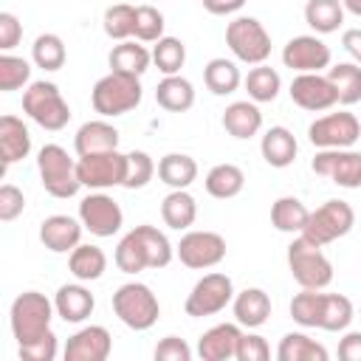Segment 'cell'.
<instances>
[{"instance_id":"cell-1","label":"cell","mask_w":361,"mask_h":361,"mask_svg":"<svg viewBox=\"0 0 361 361\" xmlns=\"http://www.w3.org/2000/svg\"><path fill=\"white\" fill-rule=\"evenodd\" d=\"M172 257H175V248H172L169 237L161 228L144 223V226L130 228L118 240L113 259L121 274H141L147 268H166L172 262Z\"/></svg>"},{"instance_id":"cell-2","label":"cell","mask_w":361,"mask_h":361,"mask_svg":"<svg viewBox=\"0 0 361 361\" xmlns=\"http://www.w3.org/2000/svg\"><path fill=\"white\" fill-rule=\"evenodd\" d=\"M141 79L138 76H127V73H104L93 90H90V104L102 118H116L124 116L130 110H135L141 104Z\"/></svg>"},{"instance_id":"cell-3","label":"cell","mask_w":361,"mask_h":361,"mask_svg":"<svg viewBox=\"0 0 361 361\" xmlns=\"http://www.w3.org/2000/svg\"><path fill=\"white\" fill-rule=\"evenodd\" d=\"M54 313H56V307L45 293L23 290L11 302V310H8V322H11V333H14L17 344H28V341L51 333Z\"/></svg>"},{"instance_id":"cell-4","label":"cell","mask_w":361,"mask_h":361,"mask_svg":"<svg viewBox=\"0 0 361 361\" xmlns=\"http://www.w3.org/2000/svg\"><path fill=\"white\" fill-rule=\"evenodd\" d=\"M23 113L48 133H59L71 121V107L54 82H31L23 90Z\"/></svg>"},{"instance_id":"cell-5","label":"cell","mask_w":361,"mask_h":361,"mask_svg":"<svg viewBox=\"0 0 361 361\" xmlns=\"http://www.w3.org/2000/svg\"><path fill=\"white\" fill-rule=\"evenodd\" d=\"M113 313L118 316L121 324H127L130 330H149L158 316H161V305L158 296L152 293L149 285L144 282H124L116 288L113 293Z\"/></svg>"},{"instance_id":"cell-6","label":"cell","mask_w":361,"mask_h":361,"mask_svg":"<svg viewBox=\"0 0 361 361\" xmlns=\"http://www.w3.org/2000/svg\"><path fill=\"white\" fill-rule=\"evenodd\" d=\"M288 268L302 288L324 290L333 282V262L324 257L322 245H316L305 234H296L288 245Z\"/></svg>"},{"instance_id":"cell-7","label":"cell","mask_w":361,"mask_h":361,"mask_svg":"<svg viewBox=\"0 0 361 361\" xmlns=\"http://www.w3.org/2000/svg\"><path fill=\"white\" fill-rule=\"evenodd\" d=\"M37 169H39V180H42V189L51 195V197H59V200H68L79 192V172H76V161L68 155L65 147L59 144H45L39 152H37Z\"/></svg>"},{"instance_id":"cell-8","label":"cell","mask_w":361,"mask_h":361,"mask_svg":"<svg viewBox=\"0 0 361 361\" xmlns=\"http://www.w3.org/2000/svg\"><path fill=\"white\" fill-rule=\"evenodd\" d=\"M226 45L228 51L245 65H262L271 56V34L257 17H234L226 25Z\"/></svg>"},{"instance_id":"cell-9","label":"cell","mask_w":361,"mask_h":361,"mask_svg":"<svg viewBox=\"0 0 361 361\" xmlns=\"http://www.w3.org/2000/svg\"><path fill=\"white\" fill-rule=\"evenodd\" d=\"M353 226H355V212H353V206H350L347 200L333 197V200H324L319 209L310 212L307 226H305L302 234H305L307 240H313L316 245L324 248V245H330V243L347 237V234L353 231Z\"/></svg>"},{"instance_id":"cell-10","label":"cell","mask_w":361,"mask_h":361,"mask_svg":"<svg viewBox=\"0 0 361 361\" xmlns=\"http://www.w3.org/2000/svg\"><path fill=\"white\" fill-rule=\"evenodd\" d=\"M231 299H234L231 276H226L220 271H212V274H203L192 285V290L183 302V310L192 319H203V316H214V313L226 310V305H231Z\"/></svg>"},{"instance_id":"cell-11","label":"cell","mask_w":361,"mask_h":361,"mask_svg":"<svg viewBox=\"0 0 361 361\" xmlns=\"http://www.w3.org/2000/svg\"><path fill=\"white\" fill-rule=\"evenodd\" d=\"M76 172H79V183L87 186V189L104 192V189H113V186H124L127 155H121L118 149L82 155V158H76Z\"/></svg>"},{"instance_id":"cell-12","label":"cell","mask_w":361,"mask_h":361,"mask_svg":"<svg viewBox=\"0 0 361 361\" xmlns=\"http://www.w3.org/2000/svg\"><path fill=\"white\" fill-rule=\"evenodd\" d=\"M175 257L192 271H209L226 259V240L217 231L195 228L180 237V243L175 245Z\"/></svg>"},{"instance_id":"cell-13","label":"cell","mask_w":361,"mask_h":361,"mask_svg":"<svg viewBox=\"0 0 361 361\" xmlns=\"http://www.w3.org/2000/svg\"><path fill=\"white\" fill-rule=\"evenodd\" d=\"M307 138L316 149H347L361 138V121L347 110L327 113L307 127Z\"/></svg>"},{"instance_id":"cell-14","label":"cell","mask_w":361,"mask_h":361,"mask_svg":"<svg viewBox=\"0 0 361 361\" xmlns=\"http://www.w3.org/2000/svg\"><path fill=\"white\" fill-rule=\"evenodd\" d=\"M330 62H333L330 45L316 34L290 37L282 48V65L296 73H322L324 68H330Z\"/></svg>"},{"instance_id":"cell-15","label":"cell","mask_w":361,"mask_h":361,"mask_svg":"<svg viewBox=\"0 0 361 361\" xmlns=\"http://www.w3.org/2000/svg\"><path fill=\"white\" fill-rule=\"evenodd\" d=\"M79 220L93 237H113L124 226V212L116 197L96 189L79 203Z\"/></svg>"},{"instance_id":"cell-16","label":"cell","mask_w":361,"mask_h":361,"mask_svg":"<svg viewBox=\"0 0 361 361\" xmlns=\"http://www.w3.org/2000/svg\"><path fill=\"white\" fill-rule=\"evenodd\" d=\"M313 172L322 178H330L336 186L344 189H358L361 186V152L353 147L347 149H319L316 158L310 161Z\"/></svg>"},{"instance_id":"cell-17","label":"cell","mask_w":361,"mask_h":361,"mask_svg":"<svg viewBox=\"0 0 361 361\" xmlns=\"http://www.w3.org/2000/svg\"><path fill=\"white\" fill-rule=\"evenodd\" d=\"M288 93L296 107L310 110V113H322L338 104V93L327 73H296Z\"/></svg>"},{"instance_id":"cell-18","label":"cell","mask_w":361,"mask_h":361,"mask_svg":"<svg viewBox=\"0 0 361 361\" xmlns=\"http://www.w3.org/2000/svg\"><path fill=\"white\" fill-rule=\"evenodd\" d=\"M113 350L110 330L102 324H87L76 330L65 344V361H104Z\"/></svg>"},{"instance_id":"cell-19","label":"cell","mask_w":361,"mask_h":361,"mask_svg":"<svg viewBox=\"0 0 361 361\" xmlns=\"http://www.w3.org/2000/svg\"><path fill=\"white\" fill-rule=\"evenodd\" d=\"M82 220L71 214H51L39 223V240L54 254H71L82 243Z\"/></svg>"},{"instance_id":"cell-20","label":"cell","mask_w":361,"mask_h":361,"mask_svg":"<svg viewBox=\"0 0 361 361\" xmlns=\"http://www.w3.org/2000/svg\"><path fill=\"white\" fill-rule=\"evenodd\" d=\"M243 330L237 322H223L209 327L200 338H197V355L203 361H228L237 355V341H240Z\"/></svg>"},{"instance_id":"cell-21","label":"cell","mask_w":361,"mask_h":361,"mask_svg":"<svg viewBox=\"0 0 361 361\" xmlns=\"http://www.w3.org/2000/svg\"><path fill=\"white\" fill-rule=\"evenodd\" d=\"M54 307H56V316L68 324H82L93 307H96V299L93 293L85 288V282H71V285H59L56 296H54Z\"/></svg>"},{"instance_id":"cell-22","label":"cell","mask_w":361,"mask_h":361,"mask_svg":"<svg viewBox=\"0 0 361 361\" xmlns=\"http://www.w3.org/2000/svg\"><path fill=\"white\" fill-rule=\"evenodd\" d=\"M28 152H31V133L23 124V118H17L11 113L0 116V161H3V172L11 164L28 158Z\"/></svg>"},{"instance_id":"cell-23","label":"cell","mask_w":361,"mask_h":361,"mask_svg":"<svg viewBox=\"0 0 361 361\" xmlns=\"http://www.w3.org/2000/svg\"><path fill=\"white\" fill-rule=\"evenodd\" d=\"M73 149L76 155H96V152H110V149H118V130L104 121V118H93V121H85L76 135H73Z\"/></svg>"},{"instance_id":"cell-24","label":"cell","mask_w":361,"mask_h":361,"mask_svg":"<svg viewBox=\"0 0 361 361\" xmlns=\"http://www.w3.org/2000/svg\"><path fill=\"white\" fill-rule=\"evenodd\" d=\"M231 310H234V322L240 327L257 330L268 322L271 316V296L262 288H245L240 293H234L231 299Z\"/></svg>"},{"instance_id":"cell-25","label":"cell","mask_w":361,"mask_h":361,"mask_svg":"<svg viewBox=\"0 0 361 361\" xmlns=\"http://www.w3.org/2000/svg\"><path fill=\"white\" fill-rule=\"evenodd\" d=\"M223 130L237 138V141H245V138H254L259 130H262V113L257 107V102L245 99V102H231L226 110H223Z\"/></svg>"},{"instance_id":"cell-26","label":"cell","mask_w":361,"mask_h":361,"mask_svg":"<svg viewBox=\"0 0 361 361\" xmlns=\"http://www.w3.org/2000/svg\"><path fill=\"white\" fill-rule=\"evenodd\" d=\"M259 152H262V158H265L268 166L285 169V166H290L296 161L299 144H296V135L288 127L276 124V127H268L265 130V135L259 141Z\"/></svg>"},{"instance_id":"cell-27","label":"cell","mask_w":361,"mask_h":361,"mask_svg":"<svg viewBox=\"0 0 361 361\" xmlns=\"http://www.w3.org/2000/svg\"><path fill=\"white\" fill-rule=\"evenodd\" d=\"M107 62H110V71L127 73V76H138V79H141V76L149 71L152 54L144 48V42H138V39H124V42L113 45Z\"/></svg>"},{"instance_id":"cell-28","label":"cell","mask_w":361,"mask_h":361,"mask_svg":"<svg viewBox=\"0 0 361 361\" xmlns=\"http://www.w3.org/2000/svg\"><path fill=\"white\" fill-rule=\"evenodd\" d=\"M68 271L79 282H96L107 271V254L99 245H93V243H79L68 254Z\"/></svg>"},{"instance_id":"cell-29","label":"cell","mask_w":361,"mask_h":361,"mask_svg":"<svg viewBox=\"0 0 361 361\" xmlns=\"http://www.w3.org/2000/svg\"><path fill=\"white\" fill-rule=\"evenodd\" d=\"M155 102L169 110V113H186L195 104V87L186 76L175 73V76H164L155 85Z\"/></svg>"},{"instance_id":"cell-30","label":"cell","mask_w":361,"mask_h":361,"mask_svg":"<svg viewBox=\"0 0 361 361\" xmlns=\"http://www.w3.org/2000/svg\"><path fill=\"white\" fill-rule=\"evenodd\" d=\"M158 178L169 189H189L197 180V161L186 152H166L158 161Z\"/></svg>"},{"instance_id":"cell-31","label":"cell","mask_w":361,"mask_h":361,"mask_svg":"<svg viewBox=\"0 0 361 361\" xmlns=\"http://www.w3.org/2000/svg\"><path fill=\"white\" fill-rule=\"evenodd\" d=\"M307 217H310V209L293 195L276 197L271 206V226L282 234H302L307 226Z\"/></svg>"},{"instance_id":"cell-32","label":"cell","mask_w":361,"mask_h":361,"mask_svg":"<svg viewBox=\"0 0 361 361\" xmlns=\"http://www.w3.org/2000/svg\"><path fill=\"white\" fill-rule=\"evenodd\" d=\"M203 186L212 197L217 200H228V197H237L245 186V172L237 166V164H217L206 172L203 178Z\"/></svg>"},{"instance_id":"cell-33","label":"cell","mask_w":361,"mask_h":361,"mask_svg":"<svg viewBox=\"0 0 361 361\" xmlns=\"http://www.w3.org/2000/svg\"><path fill=\"white\" fill-rule=\"evenodd\" d=\"M161 217L169 228L175 231H186L195 220H197V203L186 189H172L164 200H161Z\"/></svg>"},{"instance_id":"cell-34","label":"cell","mask_w":361,"mask_h":361,"mask_svg":"<svg viewBox=\"0 0 361 361\" xmlns=\"http://www.w3.org/2000/svg\"><path fill=\"white\" fill-rule=\"evenodd\" d=\"M203 82L214 96H228L243 85V73H240L237 62H231L226 56H214L203 68Z\"/></svg>"},{"instance_id":"cell-35","label":"cell","mask_w":361,"mask_h":361,"mask_svg":"<svg viewBox=\"0 0 361 361\" xmlns=\"http://www.w3.org/2000/svg\"><path fill=\"white\" fill-rule=\"evenodd\" d=\"M327 355L330 353L324 350V344H319L307 333H285L276 347L279 361H327Z\"/></svg>"},{"instance_id":"cell-36","label":"cell","mask_w":361,"mask_h":361,"mask_svg":"<svg viewBox=\"0 0 361 361\" xmlns=\"http://www.w3.org/2000/svg\"><path fill=\"white\" fill-rule=\"evenodd\" d=\"M305 23L316 34H333L344 23V3L341 0H307L305 3Z\"/></svg>"},{"instance_id":"cell-37","label":"cell","mask_w":361,"mask_h":361,"mask_svg":"<svg viewBox=\"0 0 361 361\" xmlns=\"http://www.w3.org/2000/svg\"><path fill=\"white\" fill-rule=\"evenodd\" d=\"M327 76L338 93V104L350 107L361 102V65L358 62H338L327 68Z\"/></svg>"},{"instance_id":"cell-38","label":"cell","mask_w":361,"mask_h":361,"mask_svg":"<svg viewBox=\"0 0 361 361\" xmlns=\"http://www.w3.org/2000/svg\"><path fill=\"white\" fill-rule=\"evenodd\" d=\"M243 85H245V90H248V99L251 102H257V104H265V102H274L276 96H279V90H282V79H279V73L271 68V65H254L251 71H248V76L243 79Z\"/></svg>"},{"instance_id":"cell-39","label":"cell","mask_w":361,"mask_h":361,"mask_svg":"<svg viewBox=\"0 0 361 361\" xmlns=\"http://www.w3.org/2000/svg\"><path fill=\"white\" fill-rule=\"evenodd\" d=\"M322 313H324V293L316 288H302L290 299V319L302 327H322Z\"/></svg>"},{"instance_id":"cell-40","label":"cell","mask_w":361,"mask_h":361,"mask_svg":"<svg viewBox=\"0 0 361 361\" xmlns=\"http://www.w3.org/2000/svg\"><path fill=\"white\" fill-rule=\"evenodd\" d=\"M31 59L37 68L42 71H59L68 59V51H65V42L59 34H39L31 45Z\"/></svg>"},{"instance_id":"cell-41","label":"cell","mask_w":361,"mask_h":361,"mask_svg":"<svg viewBox=\"0 0 361 361\" xmlns=\"http://www.w3.org/2000/svg\"><path fill=\"white\" fill-rule=\"evenodd\" d=\"M186 62V45L178 39V37H161L155 45H152V65L164 73V76H175L180 73Z\"/></svg>"},{"instance_id":"cell-42","label":"cell","mask_w":361,"mask_h":361,"mask_svg":"<svg viewBox=\"0 0 361 361\" xmlns=\"http://www.w3.org/2000/svg\"><path fill=\"white\" fill-rule=\"evenodd\" d=\"M104 34L116 42H124L135 34V6L130 3H116V6H107L104 8Z\"/></svg>"},{"instance_id":"cell-43","label":"cell","mask_w":361,"mask_h":361,"mask_svg":"<svg viewBox=\"0 0 361 361\" xmlns=\"http://www.w3.org/2000/svg\"><path fill=\"white\" fill-rule=\"evenodd\" d=\"M353 316H355V307L344 293H324V313H322V327L319 330L341 333V330L350 327Z\"/></svg>"},{"instance_id":"cell-44","label":"cell","mask_w":361,"mask_h":361,"mask_svg":"<svg viewBox=\"0 0 361 361\" xmlns=\"http://www.w3.org/2000/svg\"><path fill=\"white\" fill-rule=\"evenodd\" d=\"M25 85H31V65L23 56L3 51L0 54V90L11 93V90H20Z\"/></svg>"},{"instance_id":"cell-45","label":"cell","mask_w":361,"mask_h":361,"mask_svg":"<svg viewBox=\"0 0 361 361\" xmlns=\"http://www.w3.org/2000/svg\"><path fill=\"white\" fill-rule=\"evenodd\" d=\"M164 14L155 8V6H135V39L138 42H158L164 37Z\"/></svg>"},{"instance_id":"cell-46","label":"cell","mask_w":361,"mask_h":361,"mask_svg":"<svg viewBox=\"0 0 361 361\" xmlns=\"http://www.w3.org/2000/svg\"><path fill=\"white\" fill-rule=\"evenodd\" d=\"M158 172L155 161L144 152V149H133L127 152V178H124V189H144L152 175Z\"/></svg>"},{"instance_id":"cell-47","label":"cell","mask_w":361,"mask_h":361,"mask_svg":"<svg viewBox=\"0 0 361 361\" xmlns=\"http://www.w3.org/2000/svg\"><path fill=\"white\" fill-rule=\"evenodd\" d=\"M17 353L25 361H54L56 358V336H54V330L39 336V338H34V341H28V344H17Z\"/></svg>"},{"instance_id":"cell-48","label":"cell","mask_w":361,"mask_h":361,"mask_svg":"<svg viewBox=\"0 0 361 361\" xmlns=\"http://www.w3.org/2000/svg\"><path fill=\"white\" fill-rule=\"evenodd\" d=\"M237 361H268L271 358V347L259 333H243L237 341Z\"/></svg>"},{"instance_id":"cell-49","label":"cell","mask_w":361,"mask_h":361,"mask_svg":"<svg viewBox=\"0 0 361 361\" xmlns=\"http://www.w3.org/2000/svg\"><path fill=\"white\" fill-rule=\"evenodd\" d=\"M23 209H25L23 192L14 183H3L0 186V220L3 223H11V220H17L23 214Z\"/></svg>"},{"instance_id":"cell-50","label":"cell","mask_w":361,"mask_h":361,"mask_svg":"<svg viewBox=\"0 0 361 361\" xmlns=\"http://www.w3.org/2000/svg\"><path fill=\"white\" fill-rule=\"evenodd\" d=\"M189 358H192V347L178 336H166L155 344V361H189Z\"/></svg>"},{"instance_id":"cell-51","label":"cell","mask_w":361,"mask_h":361,"mask_svg":"<svg viewBox=\"0 0 361 361\" xmlns=\"http://www.w3.org/2000/svg\"><path fill=\"white\" fill-rule=\"evenodd\" d=\"M23 39V23L11 11H0V51L17 48Z\"/></svg>"},{"instance_id":"cell-52","label":"cell","mask_w":361,"mask_h":361,"mask_svg":"<svg viewBox=\"0 0 361 361\" xmlns=\"http://www.w3.org/2000/svg\"><path fill=\"white\" fill-rule=\"evenodd\" d=\"M338 358H344V361H361V330L344 333V338L338 341Z\"/></svg>"},{"instance_id":"cell-53","label":"cell","mask_w":361,"mask_h":361,"mask_svg":"<svg viewBox=\"0 0 361 361\" xmlns=\"http://www.w3.org/2000/svg\"><path fill=\"white\" fill-rule=\"evenodd\" d=\"M245 6V0H203V8L209 14H217V17H226V14H234Z\"/></svg>"},{"instance_id":"cell-54","label":"cell","mask_w":361,"mask_h":361,"mask_svg":"<svg viewBox=\"0 0 361 361\" xmlns=\"http://www.w3.org/2000/svg\"><path fill=\"white\" fill-rule=\"evenodd\" d=\"M341 45H344V51L353 56V62L361 65V28H347V31L341 34Z\"/></svg>"},{"instance_id":"cell-55","label":"cell","mask_w":361,"mask_h":361,"mask_svg":"<svg viewBox=\"0 0 361 361\" xmlns=\"http://www.w3.org/2000/svg\"><path fill=\"white\" fill-rule=\"evenodd\" d=\"M341 3H344V11H350V14L361 17V0H341Z\"/></svg>"}]
</instances>
